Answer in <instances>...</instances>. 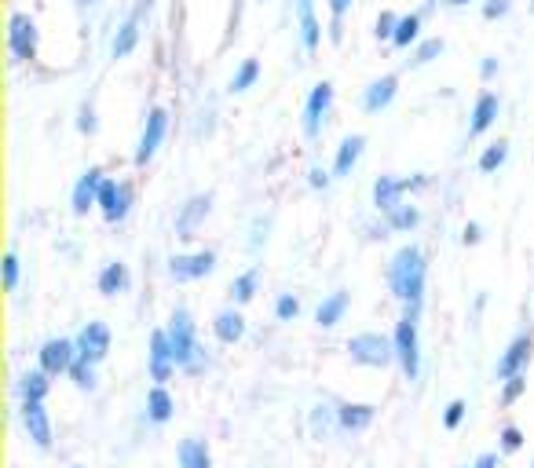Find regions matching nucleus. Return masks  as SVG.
<instances>
[{
  "label": "nucleus",
  "instance_id": "1",
  "mask_svg": "<svg viewBox=\"0 0 534 468\" xmlns=\"http://www.w3.org/2000/svg\"><path fill=\"white\" fill-rule=\"evenodd\" d=\"M425 278H428V264L425 253L417 245H403L392 264H388V286L396 293V300H403L406 311H421V300H425Z\"/></svg>",
  "mask_w": 534,
  "mask_h": 468
},
{
  "label": "nucleus",
  "instance_id": "2",
  "mask_svg": "<svg viewBox=\"0 0 534 468\" xmlns=\"http://www.w3.org/2000/svg\"><path fill=\"white\" fill-rule=\"evenodd\" d=\"M169 344H172V355H176V366L183 373H202L209 366V355L205 348L198 344V330H194V319L187 308H176L169 319Z\"/></svg>",
  "mask_w": 534,
  "mask_h": 468
},
{
  "label": "nucleus",
  "instance_id": "3",
  "mask_svg": "<svg viewBox=\"0 0 534 468\" xmlns=\"http://www.w3.org/2000/svg\"><path fill=\"white\" fill-rule=\"evenodd\" d=\"M392 341H396V362L403 366L406 381H417V377H421V337H417V311H406L403 319L396 322Z\"/></svg>",
  "mask_w": 534,
  "mask_h": 468
},
{
  "label": "nucleus",
  "instance_id": "4",
  "mask_svg": "<svg viewBox=\"0 0 534 468\" xmlns=\"http://www.w3.org/2000/svg\"><path fill=\"white\" fill-rule=\"evenodd\" d=\"M348 355L359 366L385 370L388 362H396V341L385 337V333H355L352 341H348Z\"/></svg>",
  "mask_w": 534,
  "mask_h": 468
},
{
  "label": "nucleus",
  "instance_id": "5",
  "mask_svg": "<svg viewBox=\"0 0 534 468\" xmlns=\"http://www.w3.org/2000/svg\"><path fill=\"white\" fill-rule=\"evenodd\" d=\"M37 41H41L37 22H33L26 11H11V19H8V52L15 55V63H30L33 55H37Z\"/></svg>",
  "mask_w": 534,
  "mask_h": 468
},
{
  "label": "nucleus",
  "instance_id": "6",
  "mask_svg": "<svg viewBox=\"0 0 534 468\" xmlns=\"http://www.w3.org/2000/svg\"><path fill=\"white\" fill-rule=\"evenodd\" d=\"M534 355V337L531 333H520L516 341H509V348L498 355V366H494V377L498 381H513V377H520V373H527V362H531Z\"/></svg>",
  "mask_w": 534,
  "mask_h": 468
},
{
  "label": "nucleus",
  "instance_id": "7",
  "mask_svg": "<svg viewBox=\"0 0 534 468\" xmlns=\"http://www.w3.org/2000/svg\"><path fill=\"white\" fill-rule=\"evenodd\" d=\"M74 344H77V359L99 366L110 355V326L107 322H88L85 330L74 337Z\"/></svg>",
  "mask_w": 534,
  "mask_h": 468
},
{
  "label": "nucleus",
  "instance_id": "8",
  "mask_svg": "<svg viewBox=\"0 0 534 468\" xmlns=\"http://www.w3.org/2000/svg\"><path fill=\"white\" fill-rule=\"evenodd\" d=\"M428 176L417 172L414 180H396V176H377L374 180V205L381 213H392L396 205H403V194L406 191H417V187H425Z\"/></svg>",
  "mask_w": 534,
  "mask_h": 468
},
{
  "label": "nucleus",
  "instance_id": "9",
  "mask_svg": "<svg viewBox=\"0 0 534 468\" xmlns=\"http://www.w3.org/2000/svg\"><path fill=\"white\" fill-rule=\"evenodd\" d=\"M216 271V253L213 249H198V253H180L169 260V275L176 282H194Z\"/></svg>",
  "mask_w": 534,
  "mask_h": 468
},
{
  "label": "nucleus",
  "instance_id": "10",
  "mask_svg": "<svg viewBox=\"0 0 534 468\" xmlns=\"http://www.w3.org/2000/svg\"><path fill=\"white\" fill-rule=\"evenodd\" d=\"M37 362L48 377H59V373H70V366L77 362V344L66 341V337H52L44 341L41 351H37Z\"/></svg>",
  "mask_w": 534,
  "mask_h": 468
},
{
  "label": "nucleus",
  "instance_id": "11",
  "mask_svg": "<svg viewBox=\"0 0 534 468\" xmlns=\"http://www.w3.org/2000/svg\"><path fill=\"white\" fill-rule=\"evenodd\" d=\"M150 381L154 384H165L172 377V373L180 370L176 366V355H172V344H169V330H154L150 333Z\"/></svg>",
  "mask_w": 534,
  "mask_h": 468
},
{
  "label": "nucleus",
  "instance_id": "12",
  "mask_svg": "<svg viewBox=\"0 0 534 468\" xmlns=\"http://www.w3.org/2000/svg\"><path fill=\"white\" fill-rule=\"evenodd\" d=\"M333 107V81H319V85H311L308 99H304V132H308L311 139L319 136L322 121H326V114H330Z\"/></svg>",
  "mask_w": 534,
  "mask_h": 468
},
{
  "label": "nucleus",
  "instance_id": "13",
  "mask_svg": "<svg viewBox=\"0 0 534 468\" xmlns=\"http://www.w3.org/2000/svg\"><path fill=\"white\" fill-rule=\"evenodd\" d=\"M165 128H169V110L150 107L147 125H143V136H139V147H136V165H147V161L158 154L161 139H165Z\"/></svg>",
  "mask_w": 534,
  "mask_h": 468
},
{
  "label": "nucleus",
  "instance_id": "14",
  "mask_svg": "<svg viewBox=\"0 0 534 468\" xmlns=\"http://www.w3.org/2000/svg\"><path fill=\"white\" fill-rule=\"evenodd\" d=\"M22 428L37 450H52V417L44 410V403H22L19 406Z\"/></svg>",
  "mask_w": 534,
  "mask_h": 468
},
{
  "label": "nucleus",
  "instance_id": "15",
  "mask_svg": "<svg viewBox=\"0 0 534 468\" xmlns=\"http://www.w3.org/2000/svg\"><path fill=\"white\" fill-rule=\"evenodd\" d=\"M103 180H107V176H103L99 165L81 172V180L74 183V194H70V209H74V216H88V209L99 205V187H103Z\"/></svg>",
  "mask_w": 534,
  "mask_h": 468
},
{
  "label": "nucleus",
  "instance_id": "16",
  "mask_svg": "<svg viewBox=\"0 0 534 468\" xmlns=\"http://www.w3.org/2000/svg\"><path fill=\"white\" fill-rule=\"evenodd\" d=\"M209 209H213V194H194V198H187V205H183L180 216H176V238H183V242L194 238L198 227L205 224Z\"/></svg>",
  "mask_w": 534,
  "mask_h": 468
},
{
  "label": "nucleus",
  "instance_id": "17",
  "mask_svg": "<svg viewBox=\"0 0 534 468\" xmlns=\"http://www.w3.org/2000/svg\"><path fill=\"white\" fill-rule=\"evenodd\" d=\"M399 92V77L396 74H385V77H374L370 85L363 88V96H359V107L366 110V114H381V110L396 99Z\"/></svg>",
  "mask_w": 534,
  "mask_h": 468
},
{
  "label": "nucleus",
  "instance_id": "18",
  "mask_svg": "<svg viewBox=\"0 0 534 468\" xmlns=\"http://www.w3.org/2000/svg\"><path fill=\"white\" fill-rule=\"evenodd\" d=\"M498 110H502V99L494 96V92H480L476 96V107H472V121H469V136H483L487 128L498 121Z\"/></svg>",
  "mask_w": 534,
  "mask_h": 468
},
{
  "label": "nucleus",
  "instance_id": "19",
  "mask_svg": "<svg viewBox=\"0 0 534 468\" xmlns=\"http://www.w3.org/2000/svg\"><path fill=\"white\" fill-rule=\"evenodd\" d=\"M377 406L370 403H341L337 406V428L341 432H363V428L374 425Z\"/></svg>",
  "mask_w": 534,
  "mask_h": 468
},
{
  "label": "nucleus",
  "instance_id": "20",
  "mask_svg": "<svg viewBox=\"0 0 534 468\" xmlns=\"http://www.w3.org/2000/svg\"><path fill=\"white\" fill-rule=\"evenodd\" d=\"M363 147H366L363 132L344 136L341 147H337V158H333V176H352V169L359 165V158H363Z\"/></svg>",
  "mask_w": 534,
  "mask_h": 468
},
{
  "label": "nucleus",
  "instance_id": "21",
  "mask_svg": "<svg viewBox=\"0 0 534 468\" xmlns=\"http://www.w3.org/2000/svg\"><path fill=\"white\" fill-rule=\"evenodd\" d=\"M213 333L220 344H238L246 337V319H242V311L238 308H224L220 315L213 319Z\"/></svg>",
  "mask_w": 534,
  "mask_h": 468
},
{
  "label": "nucleus",
  "instance_id": "22",
  "mask_svg": "<svg viewBox=\"0 0 534 468\" xmlns=\"http://www.w3.org/2000/svg\"><path fill=\"white\" fill-rule=\"evenodd\" d=\"M348 289H333L330 297H322V304L315 308V322H319L322 330H333L337 322L344 319V311H348Z\"/></svg>",
  "mask_w": 534,
  "mask_h": 468
},
{
  "label": "nucleus",
  "instance_id": "23",
  "mask_svg": "<svg viewBox=\"0 0 534 468\" xmlns=\"http://www.w3.org/2000/svg\"><path fill=\"white\" fill-rule=\"evenodd\" d=\"M129 282H132V275H129V267L121 264V260H110V264H103V271H99V278H96V286H99V293H103V297H118V293H125V289H129Z\"/></svg>",
  "mask_w": 534,
  "mask_h": 468
},
{
  "label": "nucleus",
  "instance_id": "24",
  "mask_svg": "<svg viewBox=\"0 0 534 468\" xmlns=\"http://www.w3.org/2000/svg\"><path fill=\"white\" fill-rule=\"evenodd\" d=\"M297 22H300V41L308 52H315L322 41V26L319 15H315V0H297Z\"/></svg>",
  "mask_w": 534,
  "mask_h": 468
},
{
  "label": "nucleus",
  "instance_id": "25",
  "mask_svg": "<svg viewBox=\"0 0 534 468\" xmlns=\"http://www.w3.org/2000/svg\"><path fill=\"white\" fill-rule=\"evenodd\" d=\"M172 414H176V399L169 395L165 384H154L147 392V421L150 425H165V421H172Z\"/></svg>",
  "mask_w": 534,
  "mask_h": 468
},
{
  "label": "nucleus",
  "instance_id": "26",
  "mask_svg": "<svg viewBox=\"0 0 534 468\" xmlns=\"http://www.w3.org/2000/svg\"><path fill=\"white\" fill-rule=\"evenodd\" d=\"M19 392H22V403H44V399H48V392H52V381H48V373L37 366V370L22 373Z\"/></svg>",
  "mask_w": 534,
  "mask_h": 468
},
{
  "label": "nucleus",
  "instance_id": "27",
  "mask_svg": "<svg viewBox=\"0 0 534 468\" xmlns=\"http://www.w3.org/2000/svg\"><path fill=\"white\" fill-rule=\"evenodd\" d=\"M176 458H180V468H213V454L205 447L202 439H183L180 450H176Z\"/></svg>",
  "mask_w": 534,
  "mask_h": 468
},
{
  "label": "nucleus",
  "instance_id": "28",
  "mask_svg": "<svg viewBox=\"0 0 534 468\" xmlns=\"http://www.w3.org/2000/svg\"><path fill=\"white\" fill-rule=\"evenodd\" d=\"M136 41H139V11H132L129 19L121 22V30H118V37H114V59H121V55H129L132 48H136Z\"/></svg>",
  "mask_w": 534,
  "mask_h": 468
},
{
  "label": "nucleus",
  "instance_id": "29",
  "mask_svg": "<svg viewBox=\"0 0 534 468\" xmlns=\"http://www.w3.org/2000/svg\"><path fill=\"white\" fill-rule=\"evenodd\" d=\"M509 158V139H494L491 147H483L480 161H476V169L480 172H498Z\"/></svg>",
  "mask_w": 534,
  "mask_h": 468
},
{
  "label": "nucleus",
  "instance_id": "30",
  "mask_svg": "<svg viewBox=\"0 0 534 468\" xmlns=\"http://www.w3.org/2000/svg\"><path fill=\"white\" fill-rule=\"evenodd\" d=\"M417 33H421V11L399 15V26H396V37H392V44H396V48H410V44L417 41Z\"/></svg>",
  "mask_w": 534,
  "mask_h": 468
},
{
  "label": "nucleus",
  "instance_id": "31",
  "mask_svg": "<svg viewBox=\"0 0 534 468\" xmlns=\"http://www.w3.org/2000/svg\"><path fill=\"white\" fill-rule=\"evenodd\" d=\"M388 216V227H392V231H414L417 224H421V209H417V205H396V209H392V213H385Z\"/></svg>",
  "mask_w": 534,
  "mask_h": 468
},
{
  "label": "nucleus",
  "instance_id": "32",
  "mask_svg": "<svg viewBox=\"0 0 534 468\" xmlns=\"http://www.w3.org/2000/svg\"><path fill=\"white\" fill-rule=\"evenodd\" d=\"M257 286H260V275H257V267H253V271H246V275H238L235 282H231V300H235V304H249V300L257 297Z\"/></svg>",
  "mask_w": 534,
  "mask_h": 468
},
{
  "label": "nucleus",
  "instance_id": "33",
  "mask_svg": "<svg viewBox=\"0 0 534 468\" xmlns=\"http://www.w3.org/2000/svg\"><path fill=\"white\" fill-rule=\"evenodd\" d=\"M257 77H260V63H257V59H246V63L235 70V77H231V85H227V88H231V92H246V88L253 85Z\"/></svg>",
  "mask_w": 534,
  "mask_h": 468
},
{
  "label": "nucleus",
  "instance_id": "34",
  "mask_svg": "<svg viewBox=\"0 0 534 468\" xmlns=\"http://www.w3.org/2000/svg\"><path fill=\"white\" fill-rule=\"evenodd\" d=\"M443 48H447V41H443V37H428V41H421L414 48V59H410V63H414V66L432 63L436 55H443Z\"/></svg>",
  "mask_w": 534,
  "mask_h": 468
},
{
  "label": "nucleus",
  "instance_id": "35",
  "mask_svg": "<svg viewBox=\"0 0 534 468\" xmlns=\"http://www.w3.org/2000/svg\"><path fill=\"white\" fill-rule=\"evenodd\" d=\"M70 381H74L81 392H92V388H96V366L77 359L74 366H70Z\"/></svg>",
  "mask_w": 534,
  "mask_h": 468
},
{
  "label": "nucleus",
  "instance_id": "36",
  "mask_svg": "<svg viewBox=\"0 0 534 468\" xmlns=\"http://www.w3.org/2000/svg\"><path fill=\"white\" fill-rule=\"evenodd\" d=\"M129 209H132V187L129 183H118V198H114V209L107 213V220L110 224H121L129 216Z\"/></svg>",
  "mask_w": 534,
  "mask_h": 468
},
{
  "label": "nucleus",
  "instance_id": "37",
  "mask_svg": "<svg viewBox=\"0 0 534 468\" xmlns=\"http://www.w3.org/2000/svg\"><path fill=\"white\" fill-rule=\"evenodd\" d=\"M300 315V297H293V293H278L275 300V319L278 322H293Z\"/></svg>",
  "mask_w": 534,
  "mask_h": 468
},
{
  "label": "nucleus",
  "instance_id": "38",
  "mask_svg": "<svg viewBox=\"0 0 534 468\" xmlns=\"http://www.w3.org/2000/svg\"><path fill=\"white\" fill-rule=\"evenodd\" d=\"M524 428H516V425H505L502 428V436H498V450L502 454H516V450L524 447Z\"/></svg>",
  "mask_w": 534,
  "mask_h": 468
},
{
  "label": "nucleus",
  "instance_id": "39",
  "mask_svg": "<svg viewBox=\"0 0 534 468\" xmlns=\"http://www.w3.org/2000/svg\"><path fill=\"white\" fill-rule=\"evenodd\" d=\"M19 253H15V249H8V253H4V289H8V293H15V289H19Z\"/></svg>",
  "mask_w": 534,
  "mask_h": 468
},
{
  "label": "nucleus",
  "instance_id": "40",
  "mask_svg": "<svg viewBox=\"0 0 534 468\" xmlns=\"http://www.w3.org/2000/svg\"><path fill=\"white\" fill-rule=\"evenodd\" d=\"M396 26H399L396 11H381V15H377V26H374L377 41H392V37H396Z\"/></svg>",
  "mask_w": 534,
  "mask_h": 468
},
{
  "label": "nucleus",
  "instance_id": "41",
  "mask_svg": "<svg viewBox=\"0 0 534 468\" xmlns=\"http://www.w3.org/2000/svg\"><path fill=\"white\" fill-rule=\"evenodd\" d=\"M465 414H469V403H465V399H454V403H447V410H443V425L454 432V428H461Z\"/></svg>",
  "mask_w": 534,
  "mask_h": 468
},
{
  "label": "nucleus",
  "instance_id": "42",
  "mask_svg": "<svg viewBox=\"0 0 534 468\" xmlns=\"http://www.w3.org/2000/svg\"><path fill=\"white\" fill-rule=\"evenodd\" d=\"M524 392H527V373H520V377H513V381H505L502 384V406H513Z\"/></svg>",
  "mask_w": 534,
  "mask_h": 468
},
{
  "label": "nucleus",
  "instance_id": "43",
  "mask_svg": "<svg viewBox=\"0 0 534 468\" xmlns=\"http://www.w3.org/2000/svg\"><path fill=\"white\" fill-rule=\"evenodd\" d=\"M348 8H352V0H330V15H333L330 41H341V19L348 15Z\"/></svg>",
  "mask_w": 534,
  "mask_h": 468
},
{
  "label": "nucleus",
  "instance_id": "44",
  "mask_svg": "<svg viewBox=\"0 0 534 468\" xmlns=\"http://www.w3.org/2000/svg\"><path fill=\"white\" fill-rule=\"evenodd\" d=\"M114 198H118V180H103V187H99V209H103V216L114 209Z\"/></svg>",
  "mask_w": 534,
  "mask_h": 468
},
{
  "label": "nucleus",
  "instance_id": "45",
  "mask_svg": "<svg viewBox=\"0 0 534 468\" xmlns=\"http://www.w3.org/2000/svg\"><path fill=\"white\" fill-rule=\"evenodd\" d=\"M77 128L85 132V136H92L99 128V121H96V110H92V103H81V114H77Z\"/></svg>",
  "mask_w": 534,
  "mask_h": 468
},
{
  "label": "nucleus",
  "instance_id": "46",
  "mask_svg": "<svg viewBox=\"0 0 534 468\" xmlns=\"http://www.w3.org/2000/svg\"><path fill=\"white\" fill-rule=\"evenodd\" d=\"M509 8H513L509 0H487V4H483V15H487V19H498V15H505Z\"/></svg>",
  "mask_w": 534,
  "mask_h": 468
},
{
  "label": "nucleus",
  "instance_id": "47",
  "mask_svg": "<svg viewBox=\"0 0 534 468\" xmlns=\"http://www.w3.org/2000/svg\"><path fill=\"white\" fill-rule=\"evenodd\" d=\"M308 180H311V187H322V191H326V187H330V172L319 169V165H311Z\"/></svg>",
  "mask_w": 534,
  "mask_h": 468
},
{
  "label": "nucleus",
  "instance_id": "48",
  "mask_svg": "<svg viewBox=\"0 0 534 468\" xmlns=\"http://www.w3.org/2000/svg\"><path fill=\"white\" fill-rule=\"evenodd\" d=\"M483 238V227L480 224H465V231H461V242L465 245H476Z\"/></svg>",
  "mask_w": 534,
  "mask_h": 468
},
{
  "label": "nucleus",
  "instance_id": "49",
  "mask_svg": "<svg viewBox=\"0 0 534 468\" xmlns=\"http://www.w3.org/2000/svg\"><path fill=\"white\" fill-rule=\"evenodd\" d=\"M472 468H502V461H498V454H483V458H476Z\"/></svg>",
  "mask_w": 534,
  "mask_h": 468
},
{
  "label": "nucleus",
  "instance_id": "50",
  "mask_svg": "<svg viewBox=\"0 0 534 468\" xmlns=\"http://www.w3.org/2000/svg\"><path fill=\"white\" fill-rule=\"evenodd\" d=\"M494 70H498V59H483L480 74H483V77H494Z\"/></svg>",
  "mask_w": 534,
  "mask_h": 468
},
{
  "label": "nucleus",
  "instance_id": "51",
  "mask_svg": "<svg viewBox=\"0 0 534 468\" xmlns=\"http://www.w3.org/2000/svg\"><path fill=\"white\" fill-rule=\"evenodd\" d=\"M447 4H469V0H447Z\"/></svg>",
  "mask_w": 534,
  "mask_h": 468
},
{
  "label": "nucleus",
  "instance_id": "52",
  "mask_svg": "<svg viewBox=\"0 0 534 468\" xmlns=\"http://www.w3.org/2000/svg\"><path fill=\"white\" fill-rule=\"evenodd\" d=\"M74 468H81V465H74Z\"/></svg>",
  "mask_w": 534,
  "mask_h": 468
},
{
  "label": "nucleus",
  "instance_id": "53",
  "mask_svg": "<svg viewBox=\"0 0 534 468\" xmlns=\"http://www.w3.org/2000/svg\"><path fill=\"white\" fill-rule=\"evenodd\" d=\"M531 468H534V461H531Z\"/></svg>",
  "mask_w": 534,
  "mask_h": 468
},
{
  "label": "nucleus",
  "instance_id": "54",
  "mask_svg": "<svg viewBox=\"0 0 534 468\" xmlns=\"http://www.w3.org/2000/svg\"><path fill=\"white\" fill-rule=\"evenodd\" d=\"M469 468H472V465H469Z\"/></svg>",
  "mask_w": 534,
  "mask_h": 468
}]
</instances>
